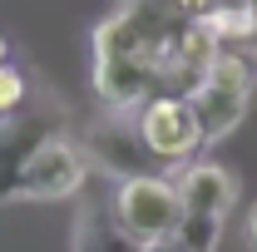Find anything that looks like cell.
Masks as SVG:
<instances>
[{
	"instance_id": "1",
	"label": "cell",
	"mask_w": 257,
	"mask_h": 252,
	"mask_svg": "<svg viewBox=\"0 0 257 252\" xmlns=\"http://www.w3.org/2000/svg\"><path fill=\"white\" fill-rule=\"evenodd\" d=\"M114 222L139 247L168 242L178 232V222H183V198L173 188V178H154V173L119 178V188H114Z\"/></svg>"
},
{
	"instance_id": "2",
	"label": "cell",
	"mask_w": 257,
	"mask_h": 252,
	"mask_svg": "<svg viewBox=\"0 0 257 252\" xmlns=\"http://www.w3.org/2000/svg\"><path fill=\"white\" fill-rule=\"evenodd\" d=\"M134 134L144 144V154L159 158V163H188L198 149H203V129L193 119L188 99L183 94H154L149 104H139V119H134Z\"/></svg>"
},
{
	"instance_id": "3",
	"label": "cell",
	"mask_w": 257,
	"mask_h": 252,
	"mask_svg": "<svg viewBox=\"0 0 257 252\" xmlns=\"http://www.w3.org/2000/svg\"><path fill=\"white\" fill-rule=\"evenodd\" d=\"M89 178V158L74 139L45 134L20 163V198H69L84 188Z\"/></svg>"
},
{
	"instance_id": "4",
	"label": "cell",
	"mask_w": 257,
	"mask_h": 252,
	"mask_svg": "<svg viewBox=\"0 0 257 252\" xmlns=\"http://www.w3.org/2000/svg\"><path fill=\"white\" fill-rule=\"evenodd\" d=\"M173 188L183 198V213H203V218H227L232 203H237V173L223 163H193L173 173Z\"/></svg>"
},
{
	"instance_id": "5",
	"label": "cell",
	"mask_w": 257,
	"mask_h": 252,
	"mask_svg": "<svg viewBox=\"0 0 257 252\" xmlns=\"http://www.w3.org/2000/svg\"><path fill=\"white\" fill-rule=\"evenodd\" d=\"M188 109L198 129H203V144H218L227 139L232 129L242 124V114H247V94H237V89H223V84H208V79H198L188 94Z\"/></svg>"
},
{
	"instance_id": "6",
	"label": "cell",
	"mask_w": 257,
	"mask_h": 252,
	"mask_svg": "<svg viewBox=\"0 0 257 252\" xmlns=\"http://www.w3.org/2000/svg\"><path fill=\"white\" fill-rule=\"evenodd\" d=\"M40 139L45 134H35L30 124H20L15 114L0 119V203L20 198V163H25V154H30Z\"/></svg>"
},
{
	"instance_id": "7",
	"label": "cell",
	"mask_w": 257,
	"mask_h": 252,
	"mask_svg": "<svg viewBox=\"0 0 257 252\" xmlns=\"http://www.w3.org/2000/svg\"><path fill=\"white\" fill-rule=\"evenodd\" d=\"M173 50H178V64H183V69L203 74V64H208L213 55H218V50H223V40L208 30L203 20H188V25L178 30V40H173Z\"/></svg>"
},
{
	"instance_id": "8",
	"label": "cell",
	"mask_w": 257,
	"mask_h": 252,
	"mask_svg": "<svg viewBox=\"0 0 257 252\" xmlns=\"http://www.w3.org/2000/svg\"><path fill=\"white\" fill-rule=\"evenodd\" d=\"M198 79L223 84V89H237V94H252V64H247V55H237V50H227V45L203 64V74H198Z\"/></svg>"
},
{
	"instance_id": "9",
	"label": "cell",
	"mask_w": 257,
	"mask_h": 252,
	"mask_svg": "<svg viewBox=\"0 0 257 252\" xmlns=\"http://www.w3.org/2000/svg\"><path fill=\"white\" fill-rule=\"evenodd\" d=\"M203 25L218 35L223 45L227 40H252L257 35V5H247V0H242V5H213V10L203 15Z\"/></svg>"
},
{
	"instance_id": "10",
	"label": "cell",
	"mask_w": 257,
	"mask_h": 252,
	"mask_svg": "<svg viewBox=\"0 0 257 252\" xmlns=\"http://www.w3.org/2000/svg\"><path fill=\"white\" fill-rule=\"evenodd\" d=\"M218 232H223V218H203V213H183L178 232H173L168 242H173V247H183V252H213V247H218Z\"/></svg>"
},
{
	"instance_id": "11",
	"label": "cell",
	"mask_w": 257,
	"mask_h": 252,
	"mask_svg": "<svg viewBox=\"0 0 257 252\" xmlns=\"http://www.w3.org/2000/svg\"><path fill=\"white\" fill-rule=\"evenodd\" d=\"M20 109H25V74L5 60L0 64V119L5 114H20Z\"/></svg>"
},
{
	"instance_id": "12",
	"label": "cell",
	"mask_w": 257,
	"mask_h": 252,
	"mask_svg": "<svg viewBox=\"0 0 257 252\" xmlns=\"http://www.w3.org/2000/svg\"><path fill=\"white\" fill-rule=\"evenodd\" d=\"M173 5H178V10L188 15V20H203V15L213 10V0H173Z\"/></svg>"
},
{
	"instance_id": "13",
	"label": "cell",
	"mask_w": 257,
	"mask_h": 252,
	"mask_svg": "<svg viewBox=\"0 0 257 252\" xmlns=\"http://www.w3.org/2000/svg\"><path fill=\"white\" fill-rule=\"evenodd\" d=\"M242 237H247V247L257 252V203H252V213H247V222H242Z\"/></svg>"
},
{
	"instance_id": "14",
	"label": "cell",
	"mask_w": 257,
	"mask_h": 252,
	"mask_svg": "<svg viewBox=\"0 0 257 252\" xmlns=\"http://www.w3.org/2000/svg\"><path fill=\"white\" fill-rule=\"evenodd\" d=\"M144 252H183V247H173V242H154V247H144Z\"/></svg>"
},
{
	"instance_id": "15",
	"label": "cell",
	"mask_w": 257,
	"mask_h": 252,
	"mask_svg": "<svg viewBox=\"0 0 257 252\" xmlns=\"http://www.w3.org/2000/svg\"><path fill=\"white\" fill-rule=\"evenodd\" d=\"M10 60V45H5V35H0V64Z\"/></svg>"
}]
</instances>
